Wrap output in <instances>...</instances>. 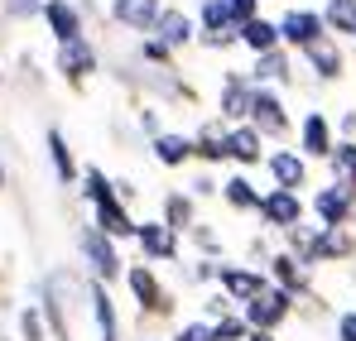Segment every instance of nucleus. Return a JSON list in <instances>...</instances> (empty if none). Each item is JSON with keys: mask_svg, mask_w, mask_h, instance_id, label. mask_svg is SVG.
<instances>
[{"mask_svg": "<svg viewBox=\"0 0 356 341\" xmlns=\"http://www.w3.org/2000/svg\"><path fill=\"white\" fill-rule=\"evenodd\" d=\"M308 217L318 226H356V188L342 178H327L308 192Z\"/></svg>", "mask_w": 356, "mask_h": 341, "instance_id": "nucleus-3", "label": "nucleus"}, {"mask_svg": "<svg viewBox=\"0 0 356 341\" xmlns=\"http://www.w3.org/2000/svg\"><path fill=\"white\" fill-rule=\"evenodd\" d=\"M250 82H255V87H275V92L294 87V58H289V49L280 44V49L260 53L250 63Z\"/></svg>", "mask_w": 356, "mask_h": 341, "instance_id": "nucleus-20", "label": "nucleus"}, {"mask_svg": "<svg viewBox=\"0 0 356 341\" xmlns=\"http://www.w3.org/2000/svg\"><path fill=\"white\" fill-rule=\"evenodd\" d=\"M217 288H222L236 308H245L255 293L270 288V274L255 269V265H241V260H222V265H217Z\"/></svg>", "mask_w": 356, "mask_h": 341, "instance_id": "nucleus-12", "label": "nucleus"}, {"mask_svg": "<svg viewBox=\"0 0 356 341\" xmlns=\"http://www.w3.org/2000/svg\"><path fill=\"white\" fill-rule=\"evenodd\" d=\"M159 10H164V0H111V19L130 34H154Z\"/></svg>", "mask_w": 356, "mask_h": 341, "instance_id": "nucleus-27", "label": "nucleus"}, {"mask_svg": "<svg viewBox=\"0 0 356 341\" xmlns=\"http://www.w3.org/2000/svg\"><path fill=\"white\" fill-rule=\"evenodd\" d=\"M245 125H255L265 144H284V140L294 135V115H289L284 92H275V87H255V101H250V120H245Z\"/></svg>", "mask_w": 356, "mask_h": 341, "instance_id": "nucleus-4", "label": "nucleus"}, {"mask_svg": "<svg viewBox=\"0 0 356 341\" xmlns=\"http://www.w3.org/2000/svg\"><path fill=\"white\" fill-rule=\"evenodd\" d=\"M5 178H10V173H5V159H0V192H5Z\"/></svg>", "mask_w": 356, "mask_h": 341, "instance_id": "nucleus-49", "label": "nucleus"}, {"mask_svg": "<svg viewBox=\"0 0 356 341\" xmlns=\"http://www.w3.org/2000/svg\"><path fill=\"white\" fill-rule=\"evenodd\" d=\"M197 39H202V49H212V53H227V49L241 44V29H207V34H197Z\"/></svg>", "mask_w": 356, "mask_h": 341, "instance_id": "nucleus-40", "label": "nucleus"}, {"mask_svg": "<svg viewBox=\"0 0 356 341\" xmlns=\"http://www.w3.org/2000/svg\"><path fill=\"white\" fill-rule=\"evenodd\" d=\"M77 255H82L87 279H97V284H106V288L125 279V255H120V240H111L106 231H97L92 222L77 231Z\"/></svg>", "mask_w": 356, "mask_h": 341, "instance_id": "nucleus-2", "label": "nucleus"}, {"mask_svg": "<svg viewBox=\"0 0 356 341\" xmlns=\"http://www.w3.org/2000/svg\"><path fill=\"white\" fill-rule=\"evenodd\" d=\"M82 298H87V317H92L97 341H125V332H120V308H116V298H111V288L97 284V279H82Z\"/></svg>", "mask_w": 356, "mask_h": 341, "instance_id": "nucleus-11", "label": "nucleus"}, {"mask_svg": "<svg viewBox=\"0 0 356 341\" xmlns=\"http://www.w3.org/2000/svg\"><path fill=\"white\" fill-rule=\"evenodd\" d=\"M275 260V240H270V231H260L250 245H245V265H255V269H265Z\"/></svg>", "mask_w": 356, "mask_h": 341, "instance_id": "nucleus-38", "label": "nucleus"}, {"mask_svg": "<svg viewBox=\"0 0 356 341\" xmlns=\"http://www.w3.org/2000/svg\"><path fill=\"white\" fill-rule=\"evenodd\" d=\"M125 293H130V303H135V313H140V327H154V322H174L178 313V293L164 279H159V269L154 265H125Z\"/></svg>", "mask_w": 356, "mask_h": 341, "instance_id": "nucleus-1", "label": "nucleus"}, {"mask_svg": "<svg viewBox=\"0 0 356 341\" xmlns=\"http://www.w3.org/2000/svg\"><path fill=\"white\" fill-rule=\"evenodd\" d=\"M102 67V58L97 49L87 44V39H72V44H58V53H54V72H63V82L72 87V92H82L87 87V77Z\"/></svg>", "mask_w": 356, "mask_h": 341, "instance_id": "nucleus-13", "label": "nucleus"}, {"mask_svg": "<svg viewBox=\"0 0 356 341\" xmlns=\"http://www.w3.org/2000/svg\"><path fill=\"white\" fill-rule=\"evenodd\" d=\"M44 149H49V169H54V183L72 188V183L82 178V164H77V154H72V144H67V135H63L58 125H49V135H44Z\"/></svg>", "mask_w": 356, "mask_h": 341, "instance_id": "nucleus-25", "label": "nucleus"}, {"mask_svg": "<svg viewBox=\"0 0 356 341\" xmlns=\"http://www.w3.org/2000/svg\"><path fill=\"white\" fill-rule=\"evenodd\" d=\"M183 240H188V245H193L197 255H207V260H222V235L212 231V222H197V226L188 231Z\"/></svg>", "mask_w": 356, "mask_h": 341, "instance_id": "nucleus-34", "label": "nucleus"}, {"mask_svg": "<svg viewBox=\"0 0 356 341\" xmlns=\"http://www.w3.org/2000/svg\"><path fill=\"white\" fill-rule=\"evenodd\" d=\"M197 34H207V29H241L236 19H232V0H197Z\"/></svg>", "mask_w": 356, "mask_h": 341, "instance_id": "nucleus-33", "label": "nucleus"}, {"mask_svg": "<svg viewBox=\"0 0 356 341\" xmlns=\"http://www.w3.org/2000/svg\"><path fill=\"white\" fill-rule=\"evenodd\" d=\"M0 10H5V19H15V24L44 19V0H0Z\"/></svg>", "mask_w": 356, "mask_h": 341, "instance_id": "nucleus-37", "label": "nucleus"}, {"mask_svg": "<svg viewBox=\"0 0 356 341\" xmlns=\"http://www.w3.org/2000/svg\"><path fill=\"white\" fill-rule=\"evenodd\" d=\"M149 154H154L159 169H188V164H193V135H183V130H164V135L149 140Z\"/></svg>", "mask_w": 356, "mask_h": 341, "instance_id": "nucleus-28", "label": "nucleus"}, {"mask_svg": "<svg viewBox=\"0 0 356 341\" xmlns=\"http://www.w3.org/2000/svg\"><path fill=\"white\" fill-rule=\"evenodd\" d=\"M193 164H202V169L227 164V125H222L217 115L193 130Z\"/></svg>", "mask_w": 356, "mask_h": 341, "instance_id": "nucleus-22", "label": "nucleus"}, {"mask_svg": "<svg viewBox=\"0 0 356 341\" xmlns=\"http://www.w3.org/2000/svg\"><path fill=\"white\" fill-rule=\"evenodd\" d=\"M44 24L58 44L72 39H87V19H82V5L77 0H44Z\"/></svg>", "mask_w": 356, "mask_h": 341, "instance_id": "nucleus-19", "label": "nucleus"}, {"mask_svg": "<svg viewBox=\"0 0 356 341\" xmlns=\"http://www.w3.org/2000/svg\"><path fill=\"white\" fill-rule=\"evenodd\" d=\"M15 341H54L49 317H44V308H39V303L15 308Z\"/></svg>", "mask_w": 356, "mask_h": 341, "instance_id": "nucleus-30", "label": "nucleus"}, {"mask_svg": "<svg viewBox=\"0 0 356 341\" xmlns=\"http://www.w3.org/2000/svg\"><path fill=\"white\" fill-rule=\"evenodd\" d=\"M260 169L270 173V188H284V192H303V188H313V164L289 149V144H275L270 154H265V164Z\"/></svg>", "mask_w": 356, "mask_h": 341, "instance_id": "nucleus-9", "label": "nucleus"}, {"mask_svg": "<svg viewBox=\"0 0 356 341\" xmlns=\"http://www.w3.org/2000/svg\"><path fill=\"white\" fill-rule=\"evenodd\" d=\"M135 250H140L145 265H183V235L169 231L159 217L135 226Z\"/></svg>", "mask_w": 356, "mask_h": 341, "instance_id": "nucleus-6", "label": "nucleus"}, {"mask_svg": "<svg viewBox=\"0 0 356 341\" xmlns=\"http://www.w3.org/2000/svg\"><path fill=\"white\" fill-rule=\"evenodd\" d=\"M260 15V0H232V19L245 24V19H255Z\"/></svg>", "mask_w": 356, "mask_h": 341, "instance_id": "nucleus-46", "label": "nucleus"}, {"mask_svg": "<svg viewBox=\"0 0 356 341\" xmlns=\"http://www.w3.org/2000/svg\"><path fill=\"white\" fill-rule=\"evenodd\" d=\"M303 58H308V67H313L318 82H342V77H347V49H342L332 34L318 39L313 49H303Z\"/></svg>", "mask_w": 356, "mask_h": 341, "instance_id": "nucleus-23", "label": "nucleus"}, {"mask_svg": "<svg viewBox=\"0 0 356 341\" xmlns=\"http://www.w3.org/2000/svg\"><path fill=\"white\" fill-rule=\"evenodd\" d=\"M241 44H245L255 58L270 53V49H280V19H265V15L245 19V24H241Z\"/></svg>", "mask_w": 356, "mask_h": 341, "instance_id": "nucleus-29", "label": "nucleus"}, {"mask_svg": "<svg viewBox=\"0 0 356 341\" xmlns=\"http://www.w3.org/2000/svg\"><path fill=\"white\" fill-rule=\"evenodd\" d=\"M255 222H260V231H270V235H284L298 222H308V197L303 192H284V188H265Z\"/></svg>", "mask_w": 356, "mask_h": 341, "instance_id": "nucleus-5", "label": "nucleus"}, {"mask_svg": "<svg viewBox=\"0 0 356 341\" xmlns=\"http://www.w3.org/2000/svg\"><path fill=\"white\" fill-rule=\"evenodd\" d=\"M265 274H270V284H275V288H284V293L298 298V303L318 293V288H313V269H308L298 255H289V250H275V260L265 265Z\"/></svg>", "mask_w": 356, "mask_h": 341, "instance_id": "nucleus-14", "label": "nucleus"}, {"mask_svg": "<svg viewBox=\"0 0 356 341\" xmlns=\"http://www.w3.org/2000/svg\"><path fill=\"white\" fill-rule=\"evenodd\" d=\"M217 265H222V260H207V255H197V260L183 269V279H193V284L212 288V284H217Z\"/></svg>", "mask_w": 356, "mask_h": 341, "instance_id": "nucleus-39", "label": "nucleus"}, {"mask_svg": "<svg viewBox=\"0 0 356 341\" xmlns=\"http://www.w3.org/2000/svg\"><path fill=\"white\" fill-rule=\"evenodd\" d=\"M318 39H327V24H323V10H284L280 15V44L289 49H313Z\"/></svg>", "mask_w": 356, "mask_h": 341, "instance_id": "nucleus-15", "label": "nucleus"}, {"mask_svg": "<svg viewBox=\"0 0 356 341\" xmlns=\"http://www.w3.org/2000/svg\"><path fill=\"white\" fill-rule=\"evenodd\" d=\"M352 260H356V226H318L313 269H323V265H352Z\"/></svg>", "mask_w": 356, "mask_h": 341, "instance_id": "nucleus-17", "label": "nucleus"}, {"mask_svg": "<svg viewBox=\"0 0 356 341\" xmlns=\"http://www.w3.org/2000/svg\"><path fill=\"white\" fill-rule=\"evenodd\" d=\"M0 288H5V269H0Z\"/></svg>", "mask_w": 356, "mask_h": 341, "instance_id": "nucleus-52", "label": "nucleus"}, {"mask_svg": "<svg viewBox=\"0 0 356 341\" xmlns=\"http://www.w3.org/2000/svg\"><path fill=\"white\" fill-rule=\"evenodd\" d=\"M323 24H327L332 39H356V0H327Z\"/></svg>", "mask_w": 356, "mask_h": 341, "instance_id": "nucleus-31", "label": "nucleus"}, {"mask_svg": "<svg viewBox=\"0 0 356 341\" xmlns=\"http://www.w3.org/2000/svg\"><path fill=\"white\" fill-rule=\"evenodd\" d=\"M92 226L106 231L111 240H135V226H140V217L130 212V202H120V197H106V202H97V207H92Z\"/></svg>", "mask_w": 356, "mask_h": 341, "instance_id": "nucleus-21", "label": "nucleus"}, {"mask_svg": "<svg viewBox=\"0 0 356 341\" xmlns=\"http://www.w3.org/2000/svg\"><path fill=\"white\" fill-rule=\"evenodd\" d=\"M169 341H217V337H212V322H207V317H193V322H183Z\"/></svg>", "mask_w": 356, "mask_h": 341, "instance_id": "nucleus-42", "label": "nucleus"}, {"mask_svg": "<svg viewBox=\"0 0 356 341\" xmlns=\"http://www.w3.org/2000/svg\"><path fill=\"white\" fill-rule=\"evenodd\" d=\"M332 341H356V308L337 313V322H332Z\"/></svg>", "mask_w": 356, "mask_h": 341, "instance_id": "nucleus-44", "label": "nucleus"}, {"mask_svg": "<svg viewBox=\"0 0 356 341\" xmlns=\"http://www.w3.org/2000/svg\"><path fill=\"white\" fill-rule=\"evenodd\" d=\"M159 222L169 231H178V235H188V231L202 222V202H197L188 188H169V192L159 197Z\"/></svg>", "mask_w": 356, "mask_h": 341, "instance_id": "nucleus-18", "label": "nucleus"}, {"mask_svg": "<svg viewBox=\"0 0 356 341\" xmlns=\"http://www.w3.org/2000/svg\"><path fill=\"white\" fill-rule=\"evenodd\" d=\"M265 154H270V144L260 140L255 125H227V164H236L241 173H250V169L265 164Z\"/></svg>", "mask_w": 356, "mask_h": 341, "instance_id": "nucleus-16", "label": "nucleus"}, {"mask_svg": "<svg viewBox=\"0 0 356 341\" xmlns=\"http://www.w3.org/2000/svg\"><path fill=\"white\" fill-rule=\"evenodd\" d=\"M332 125H337V140H356V111H342Z\"/></svg>", "mask_w": 356, "mask_h": 341, "instance_id": "nucleus-47", "label": "nucleus"}, {"mask_svg": "<svg viewBox=\"0 0 356 341\" xmlns=\"http://www.w3.org/2000/svg\"><path fill=\"white\" fill-rule=\"evenodd\" d=\"M250 341H280V332H250Z\"/></svg>", "mask_w": 356, "mask_h": 341, "instance_id": "nucleus-48", "label": "nucleus"}, {"mask_svg": "<svg viewBox=\"0 0 356 341\" xmlns=\"http://www.w3.org/2000/svg\"><path fill=\"white\" fill-rule=\"evenodd\" d=\"M294 308H298V298H289L284 288H265V293H255L245 308H241V317L250 322V332H280L289 317H294Z\"/></svg>", "mask_w": 356, "mask_h": 341, "instance_id": "nucleus-8", "label": "nucleus"}, {"mask_svg": "<svg viewBox=\"0 0 356 341\" xmlns=\"http://www.w3.org/2000/svg\"><path fill=\"white\" fill-rule=\"evenodd\" d=\"M347 183H352V188H356V169H352V178H347Z\"/></svg>", "mask_w": 356, "mask_h": 341, "instance_id": "nucleus-50", "label": "nucleus"}, {"mask_svg": "<svg viewBox=\"0 0 356 341\" xmlns=\"http://www.w3.org/2000/svg\"><path fill=\"white\" fill-rule=\"evenodd\" d=\"M236 217H255L260 212V197H265V188H255V178L250 173H232V178H222V192H217Z\"/></svg>", "mask_w": 356, "mask_h": 341, "instance_id": "nucleus-26", "label": "nucleus"}, {"mask_svg": "<svg viewBox=\"0 0 356 341\" xmlns=\"http://www.w3.org/2000/svg\"><path fill=\"white\" fill-rule=\"evenodd\" d=\"M0 92H5V72H0Z\"/></svg>", "mask_w": 356, "mask_h": 341, "instance_id": "nucleus-51", "label": "nucleus"}, {"mask_svg": "<svg viewBox=\"0 0 356 341\" xmlns=\"http://www.w3.org/2000/svg\"><path fill=\"white\" fill-rule=\"evenodd\" d=\"M232 313H241V308H236V303H232V298H227L217 284L202 293V317H207V322H222V317H232Z\"/></svg>", "mask_w": 356, "mask_h": 341, "instance_id": "nucleus-35", "label": "nucleus"}, {"mask_svg": "<svg viewBox=\"0 0 356 341\" xmlns=\"http://www.w3.org/2000/svg\"><path fill=\"white\" fill-rule=\"evenodd\" d=\"M77 192L87 197V207H97V202H106V197H116V178L106 169H97V164H87L82 178H77Z\"/></svg>", "mask_w": 356, "mask_h": 341, "instance_id": "nucleus-32", "label": "nucleus"}, {"mask_svg": "<svg viewBox=\"0 0 356 341\" xmlns=\"http://www.w3.org/2000/svg\"><path fill=\"white\" fill-rule=\"evenodd\" d=\"M250 101H255L250 72H222V87H217V120H222V125H245V120H250Z\"/></svg>", "mask_w": 356, "mask_h": 341, "instance_id": "nucleus-10", "label": "nucleus"}, {"mask_svg": "<svg viewBox=\"0 0 356 341\" xmlns=\"http://www.w3.org/2000/svg\"><path fill=\"white\" fill-rule=\"evenodd\" d=\"M154 39L159 44H169V49H188L193 39H197V19L188 15V10H178V5H164L159 10V19H154Z\"/></svg>", "mask_w": 356, "mask_h": 341, "instance_id": "nucleus-24", "label": "nucleus"}, {"mask_svg": "<svg viewBox=\"0 0 356 341\" xmlns=\"http://www.w3.org/2000/svg\"><path fill=\"white\" fill-rule=\"evenodd\" d=\"M212 337L217 341H250V322L232 313V317H222V322H212Z\"/></svg>", "mask_w": 356, "mask_h": 341, "instance_id": "nucleus-36", "label": "nucleus"}, {"mask_svg": "<svg viewBox=\"0 0 356 341\" xmlns=\"http://www.w3.org/2000/svg\"><path fill=\"white\" fill-rule=\"evenodd\" d=\"M294 140H298L294 149L308 159V164H313V159H323V164H327V159H332V149H337V125H332V115H327V111H318V106H313V111H303V120L294 125Z\"/></svg>", "mask_w": 356, "mask_h": 341, "instance_id": "nucleus-7", "label": "nucleus"}, {"mask_svg": "<svg viewBox=\"0 0 356 341\" xmlns=\"http://www.w3.org/2000/svg\"><path fill=\"white\" fill-rule=\"evenodd\" d=\"M140 58H145V63H154V67H174V49H169V44H159L154 34L140 44Z\"/></svg>", "mask_w": 356, "mask_h": 341, "instance_id": "nucleus-41", "label": "nucleus"}, {"mask_svg": "<svg viewBox=\"0 0 356 341\" xmlns=\"http://www.w3.org/2000/svg\"><path fill=\"white\" fill-rule=\"evenodd\" d=\"M183 188H188V192H193L197 202H207V197H217V192H222V183H217V178H212V173H207V169L197 173L193 183H183Z\"/></svg>", "mask_w": 356, "mask_h": 341, "instance_id": "nucleus-43", "label": "nucleus"}, {"mask_svg": "<svg viewBox=\"0 0 356 341\" xmlns=\"http://www.w3.org/2000/svg\"><path fill=\"white\" fill-rule=\"evenodd\" d=\"M140 130L154 140V135H164V120H159V111L154 106H140Z\"/></svg>", "mask_w": 356, "mask_h": 341, "instance_id": "nucleus-45", "label": "nucleus"}]
</instances>
